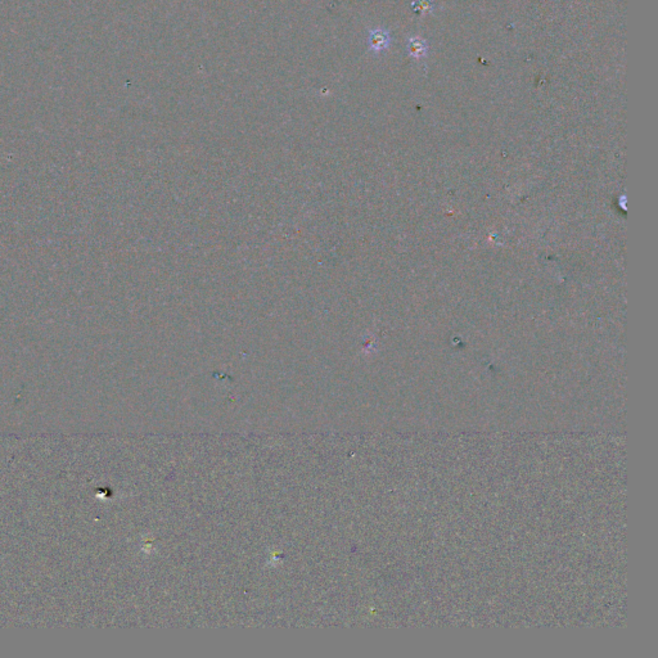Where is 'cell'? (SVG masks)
<instances>
[{
	"label": "cell",
	"instance_id": "6da1fadb",
	"mask_svg": "<svg viewBox=\"0 0 658 658\" xmlns=\"http://www.w3.org/2000/svg\"><path fill=\"white\" fill-rule=\"evenodd\" d=\"M390 34L386 30L375 29L369 33V49L374 52V53H379V52H383L384 49H387L388 45H390Z\"/></svg>",
	"mask_w": 658,
	"mask_h": 658
},
{
	"label": "cell",
	"instance_id": "7a4b0ae2",
	"mask_svg": "<svg viewBox=\"0 0 658 658\" xmlns=\"http://www.w3.org/2000/svg\"><path fill=\"white\" fill-rule=\"evenodd\" d=\"M409 52H410V56L415 57H422L424 56L425 52H427V45L423 40H416V39H413L409 43Z\"/></svg>",
	"mask_w": 658,
	"mask_h": 658
},
{
	"label": "cell",
	"instance_id": "3957f363",
	"mask_svg": "<svg viewBox=\"0 0 658 658\" xmlns=\"http://www.w3.org/2000/svg\"><path fill=\"white\" fill-rule=\"evenodd\" d=\"M413 7H414V9H415V11H418V12L427 13V12H429V11H431L432 4H431V2H429V0H416L415 3L413 4Z\"/></svg>",
	"mask_w": 658,
	"mask_h": 658
}]
</instances>
